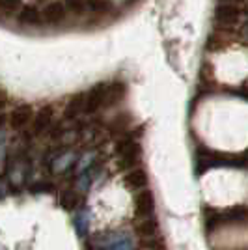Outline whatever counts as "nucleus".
<instances>
[{
  "instance_id": "nucleus-10",
  "label": "nucleus",
  "mask_w": 248,
  "mask_h": 250,
  "mask_svg": "<svg viewBox=\"0 0 248 250\" xmlns=\"http://www.w3.org/2000/svg\"><path fill=\"white\" fill-rule=\"evenodd\" d=\"M24 8L22 0H0V15L6 19H15L19 17V13Z\"/></svg>"
},
{
  "instance_id": "nucleus-4",
  "label": "nucleus",
  "mask_w": 248,
  "mask_h": 250,
  "mask_svg": "<svg viewBox=\"0 0 248 250\" xmlns=\"http://www.w3.org/2000/svg\"><path fill=\"white\" fill-rule=\"evenodd\" d=\"M69 11L65 8L62 0H54V2H49L41 8V17H43V24H49V26H58L62 24L65 19H67Z\"/></svg>"
},
{
  "instance_id": "nucleus-14",
  "label": "nucleus",
  "mask_w": 248,
  "mask_h": 250,
  "mask_svg": "<svg viewBox=\"0 0 248 250\" xmlns=\"http://www.w3.org/2000/svg\"><path fill=\"white\" fill-rule=\"evenodd\" d=\"M69 15H88V0H62Z\"/></svg>"
},
{
  "instance_id": "nucleus-13",
  "label": "nucleus",
  "mask_w": 248,
  "mask_h": 250,
  "mask_svg": "<svg viewBox=\"0 0 248 250\" xmlns=\"http://www.w3.org/2000/svg\"><path fill=\"white\" fill-rule=\"evenodd\" d=\"M60 206L67 211H75L81 206V194L77 190H63L60 196Z\"/></svg>"
},
{
  "instance_id": "nucleus-5",
  "label": "nucleus",
  "mask_w": 248,
  "mask_h": 250,
  "mask_svg": "<svg viewBox=\"0 0 248 250\" xmlns=\"http://www.w3.org/2000/svg\"><path fill=\"white\" fill-rule=\"evenodd\" d=\"M243 11L237 4H229V2H220L215 8V22L220 26H233L241 21Z\"/></svg>"
},
{
  "instance_id": "nucleus-1",
  "label": "nucleus",
  "mask_w": 248,
  "mask_h": 250,
  "mask_svg": "<svg viewBox=\"0 0 248 250\" xmlns=\"http://www.w3.org/2000/svg\"><path fill=\"white\" fill-rule=\"evenodd\" d=\"M125 95V84L122 83H103L83 92L84 114H93L101 108L112 106L114 103L122 101Z\"/></svg>"
},
{
  "instance_id": "nucleus-12",
  "label": "nucleus",
  "mask_w": 248,
  "mask_h": 250,
  "mask_svg": "<svg viewBox=\"0 0 248 250\" xmlns=\"http://www.w3.org/2000/svg\"><path fill=\"white\" fill-rule=\"evenodd\" d=\"M110 11H112V2L110 0H88V15L104 17Z\"/></svg>"
},
{
  "instance_id": "nucleus-8",
  "label": "nucleus",
  "mask_w": 248,
  "mask_h": 250,
  "mask_svg": "<svg viewBox=\"0 0 248 250\" xmlns=\"http://www.w3.org/2000/svg\"><path fill=\"white\" fill-rule=\"evenodd\" d=\"M17 22L22 24V26H41V8L36 6V4H24V8H22V11L17 17Z\"/></svg>"
},
{
  "instance_id": "nucleus-7",
  "label": "nucleus",
  "mask_w": 248,
  "mask_h": 250,
  "mask_svg": "<svg viewBox=\"0 0 248 250\" xmlns=\"http://www.w3.org/2000/svg\"><path fill=\"white\" fill-rule=\"evenodd\" d=\"M135 209H136V217H138V219H149V217H153V213H155V198H153V192L147 190V188L140 190L135 200Z\"/></svg>"
},
{
  "instance_id": "nucleus-9",
  "label": "nucleus",
  "mask_w": 248,
  "mask_h": 250,
  "mask_svg": "<svg viewBox=\"0 0 248 250\" xmlns=\"http://www.w3.org/2000/svg\"><path fill=\"white\" fill-rule=\"evenodd\" d=\"M125 187L133 188V190H140L147 185V174L142 168H131L124 177Z\"/></svg>"
},
{
  "instance_id": "nucleus-2",
  "label": "nucleus",
  "mask_w": 248,
  "mask_h": 250,
  "mask_svg": "<svg viewBox=\"0 0 248 250\" xmlns=\"http://www.w3.org/2000/svg\"><path fill=\"white\" fill-rule=\"evenodd\" d=\"M54 125V106L45 104L40 110H36V116L32 120V124L26 129V135L30 136H41L51 133V127Z\"/></svg>"
},
{
  "instance_id": "nucleus-3",
  "label": "nucleus",
  "mask_w": 248,
  "mask_h": 250,
  "mask_svg": "<svg viewBox=\"0 0 248 250\" xmlns=\"http://www.w3.org/2000/svg\"><path fill=\"white\" fill-rule=\"evenodd\" d=\"M118 153H120V167L122 168H136L138 161H140V146L135 142L131 136L122 138L118 142Z\"/></svg>"
},
{
  "instance_id": "nucleus-11",
  "label": "nucleus",
  "mask_w": 248,
  "mask_h": 250,
  "mask_svg": "<svg viewBox=\"0 0 248 250\" xmlns=\"http://www.w3.org/2000/svg\"><path fill=\"white\" fill-rule=\"evenodd\" d=\"M157 231H159V222L153 217L149 219H140V222L136 224V233L142 239H155Z\"/></svg>"
},
{
  "instance_id": "nucleus-6",
  "label": "nucleus",
  "mask_w": 248,
  "mask_h": 250,
  "mask_svg": "<svg viewBox=\"0 0 248 250\" xmlns=\"http://www.w3.org/2000/svg\"><path fill=\"white\" fill-rule=\"evenodd\" d=\"M34 116H36V108L32 104H17L15 108H11V112L8 114V124L13 129H28Z\"/></svg>"
},
{
  "instance_id": "nucleus-15",
  "label": "nucleus",
  "mask_w": 248,
  "mask_h": 250,
  "mask_svg": "<svg viewBox=\"0 0 248 250\" xmlns=\"http://www.w3.org/2000/svg\"><path fill=\"white\" fill-rule=\"evenodd\" d=\"M220 2H229V4H241V2H245V0H220Z\"/></svg>"
}]
</instances>
